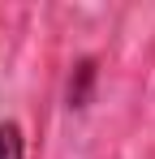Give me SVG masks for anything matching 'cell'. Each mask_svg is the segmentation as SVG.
I'll list each match as a JSON object with an SVG mask.
<instances>
[{"instance_id":"2","label":"cell","mask_w":155,"mask_h":159,"mask_svg":"<svg viewBox=\"0 0 155 159\" xmlns=\"http://www.w3.org/2000/svg\"><path fill=\"white\" fill-rule=\"evenodd\" d=\"M78 78H82V82L95 78V60H78ZM69 107H82V86H78V90H69Z\"/></svg>"},{"instance_id":"1","label":"cell","mask_w":155,"mask_h":159,"mask_svg":"<svg viewBox=\"0 0 155 159\" xmlns=\"http://www.w3.org/2000/svg\"><path fill=\"white\" fill-rule=\"evenodd\" d=\"M0 159H26V129L13 116L0 120Z\"/></svg>"}]
</instances>
